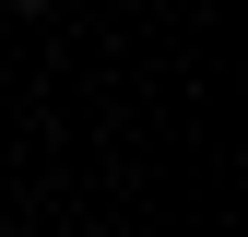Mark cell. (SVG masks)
Wrapping results in <instances>:
<instances>
[{"instance_id": "1", "label": "cell", "mask_w": 248, "mask_h": 237, "mask_svg": "<svg viewBox=\"0 0 248 237\" xmlns=\"http://www.w3.org/2000/svg\"><path fill=\"white\" fill-rule=\"evenodd\" d=\"M0 12H36V0H0Z\"/></svg>"}]
</instances>
